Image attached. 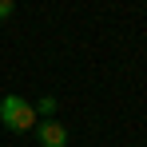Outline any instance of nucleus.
<instances>
[{"instance_id": "nucleus-1", "label": "nucleus", "mask_w": 147, "mask_h": 147, "mask_svg": "<svg viewBox=\"0 0 147 147\" xmlns=\"http://www.w3.org/2000/svg\"><path fill=\"white\" fill-rule=\"evenodd\" d=\"M0 123L8 127V131H16V135H24L36 127V111H32V103L20 96H4L0 99Z\"/></svg>"}, {"instance_id": "nucleus-2", "label": "nucleus", "mask_w": 147, "mask_h": 147, "mask_svg": "<svg viewBox=\"0 0 147 147\" xmlns=\"http://www.w3.org/2000/svg\"><path fill=\"white\" fill-rule=\"evenodd\" d=\"M36 143L40 147H68V127L60 119H36Z\"/></svg>"}, {"instance_id": "nucleus-3", "label": "nucleus", "mask_w": 147, "mask_h": 147, "mask_svg": "<svg viewBox=\"0 0 147 147\" xmlns=\"http://www.w3.org/2000/svg\"><path fill=\"white\" fill-rule=\"evenodd\" d=\"M56 107H60V99H56V96H40L36 103H32V111L44 115V119H56Z\"/></svg>"}, {"instance_id": "nucleus-4", "label": "nucleus", "mask_w": 147, "mask_h": 147, "mask_svg": "<svg viewBox=\"0 0 147 147\" xmlns=\"http://www.w3.org/2000/svg\"><path fill=\"white\" fill-rule=\"evenodd\" d=\"M12 12H16V4H12V0H0V20H8Z\"/></svg>"}]
</instances>
